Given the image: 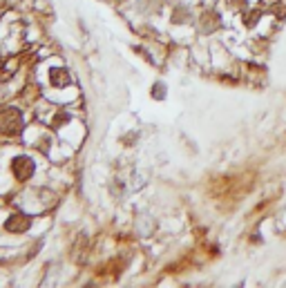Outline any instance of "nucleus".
Instances as JSON below:
<instances>
[{
    "label": "nucleus",
    "instance_id": "1",
    "mask_svg": "<svg viewBox=\"0 0 286 288\" xmlns=\"http://www.w3.org/2000/svg\"><path fill=\"white\" fill-rule=\"evenodd\" d=\"M23 127V116L16 107H5L0 110V134L5 136H16Z\"/></svg>",
    "mask_w": 286,
    "mask_h": 288
},
{
    "label": "nucleus",
    "instance_id": "2",
    "mask_svg": "<svg viewBox=\"0 0 286 288\" xmlns=\"http://www.w3.org/2000/svg\"><path fill=\"white\" fill-rule=\"evenodd\" d=\"M12 172L18 181H29L36 172V161L29 157H16L12 161Z\"/></svg>",
    "mask_w": 286,
    "mask_h": 288
},
{
    "label": "nucleus",
    "instance_id": "3",
    "mask_svg": "<svg viewBox=\"0 0 286 288\" xmlns=\"http://www.w3.org/2000/svg\"><path fill=\"white\" fill-rule=\"evenodd\" d=\"M29 228H32V219L23 212L9 214L7 221H5V230H7V233H14V235H23V233H27Z\"/></svg>",
    "mask_w": 286,
    "mask_h": 288
},
{
    "label": "nucleus",
    "instance_id": "4",
    "mask_svg": "<svg viewBox=\"0 0 286 288\" xmlns=\"http://www.w3.org/2000/svg\"><path fill=\"white\" fill-rule=\"evenodd\" d=\"M49 83L56 87V90H63V87L72 85V74L67 71L65 67H59V69H51L49 71Z\"/></svg>",
    "mask_w": 286,
    "mask_h": 288
},
{
    "label": "nucleus",
    "instance_id": "5",
    "mask_svg": "<svg viewBox=\"0 0 286 288\" xmlns=\"http://www.w3.org/2000/svg\"><path fill=\"white\" fill-rule=\"evenodd\" d=\"M163 96H165V85L163 83H154L152 85V99H163Z\"/></svg>",
    "mask_w": 286,
    "mask_h": 288
},
{
    "label": "nucleus",
    "instance_id": "6",
    "mask_svg": "<svg viewBox=\"0 0 286 288\" xmlns=\"http://www.w3.org/2000/svg\"><path fill=\"white\" fill-rule=\"evenodd\" d=\"M279 3H282V0H259V9H270Z\"/></svg>",
    "mask_w": 286,
    "mask_h": 288
}]
</instances>
